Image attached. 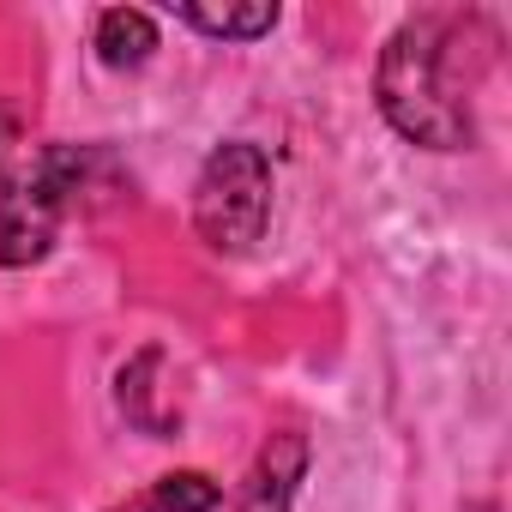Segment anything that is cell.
<instances>
[{"mask_svg":"<svg viewBox=\"0 0 512 512\" xmlns=\"http://www.w3.org/2000/svg\"><path fill=\"white\" fill-rule=\"evenodd\" d=\"M494 61V31L476 13H416L380 55L386 121L428 151H464L476 139V91Z\"/></svg>","mask_w":512,"mask_h":512,"instance_id":"obj_1","label":"cell"},{"mask_svg":"<svg viewBox=\"0 0 512 512\" xmlns=\"http://www.w3.org/2000/svg\"><path fill=\"white\" fill-rule=\"evenodd\" d=\"M272 217V163L260 145L229 139L205 157L199 181H193V229L205 235V247L217 253H247L266 235Z\"/></svg>","mask_w":512,"mask_h":512,"instance_id":"obj_2","label":"cell"},{"mask_svg":"<svg viewBox=\"0 0 512 512\" xmlns=\"http://www.w3.org/2000/svg\"><path fill=\"white\" fill-rule=\"evenodd\" d=\"M79 169L85 157L55 145L31 163V175L0 181V266H31L55 247L61 211L79 193Z\"/></svg>","mask_w":512,"mask_h":512,"instance_id":"obj_3","label":"cell"},{"mask_svg":"<svg viewBox=\"0 0 512 512\" xmlns=\"http://www.w3.org/2000/svg\"><path fill=\"white\" fill-rule=\"evenodd\" d=\"M302 458H308V446H302L296 434H278V440H272V446L260 452V464H253V476H247L241 512H290V494H296Z\"/></svg>","mask_w":512,"mask_h":512,"instance_id":"obj_4","label":"cell"},{"mask_svg":"<svg viewBox=\"0 0 512 512\" xmlns=\"http://www.w3.org/2000/svg\"><path fill=\"white\" fill-rule=\"evenodd\" d=\"M151 49H157L151 13H139V7H109V13L97 19V55H103L109 67H145Z\"/></svg>","mask_w":512,"mask_h":512,"instance_id":"obj_5","label":"cell"},{"mask_svg":"<svg viewBox=\"0 0 512 512\" xmlns=\"http://www.w3.org/2000/svg\"><path fill=\"white\" fill-rule=\"evenodd\" d=\"M175 19L205 31V37H241L247 43V37H266L278 25V7L272 0H253V7H175Z\"/></svg>","mask_w":512,"mask_h":512,"instance_id":"obj_6","label":"cell"},{"mask_svg":"<svg viewBox=\"0 0 512 512\" xmlns=\"http://www.w3.org/2000/svg\"><path fill=\"white\" fill-rule=\"evenodd\" d=\"M217 500H223V488H217L205 470H175V476H163V482H157L151 512H211Z\"/></svg>","mask_w":512,"mask_h":512,"instance_id":"obj_7","label":"cell"},{"mask_svg":"<svg viewBox=\"0 0 512 512\" xmlns=\"http://www.w3.org/2000/svg\"><path fill=\"white\" fill-rule=\"evenodd\" d=\"M7 145H13V115L0 109V157H7Z\"/></svg>","mask_w":512,"mask_h":512,"instance_id":"obj_8","label":"cell"},{"mask_svg":"<svg viewBox=\"0 0 512 512\" xmlns=\"http://www.w3.org/2000/svg\"><path fill=\"white\" fill-rule=\"evenodd\" d=\"M121 512H151V506H145V500H139V506H121Z\"/></svg>","mask_w":512,"mask_h":512,"instance_id":"obj_9","label":"cell"}]
</instances>
